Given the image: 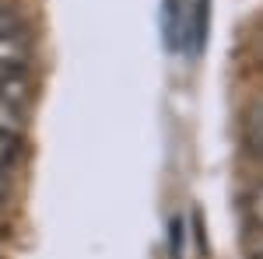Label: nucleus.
<instances>
[{
    "mask_svg": "<svg viewBox=\"0 0 263 259\" xmlns=\"http://www.w3.org/2000/svg\"><path fill=\"white\" fill-rule=\"evenodd\" d=\"M32 53H35V42H32L28 25H18L11 32H0V74H7V70H28Z\"/></svg>",
    "mask_w": 263,
    "mask_h": 259,
    "instance_id": "nucleus-1",
    "label": "nucleus"
},
{
    "mask_svg": "<svg viewBox=\"0 0 263 259\" xmlns=\"http://www.w3.org/2000/svg\"><path fill=\"white\" fill-rule=\"evenodd\" d=\"M32 98H35V81H32L28 70H7V74H0V102L28 112Z\"/></svg>",
    "mask_w": 263,
    "mask_h": 259,
    "instance_id": "nucleus-2",
    "label": "nucleus"
},
{
    "mask_svg": "<svg viewBox=\"0 0 263 259\" xmlns=\"http://www.w3.org/2000/svg\"><path fill=\"white\" fill-rule=\"evenodd\" d=\"M242 144L249 154L263 158V98H253L242 109Z\"/></svg>",
    "mask_w": 263,
    "mask_h": 259,
    "instance_id": "nucleus-3",
    "label": "nucleus"
},
{
    "mask_svg": "<svg viewBox=\"0 0 263 259\" xmlns=\"http://www.w3.org/2000/svg\"><path fill=\"white\" fill-rule=\"evenodd\" d=\"M242 214H246V224L253 231H263V182L249 186L242 196Z\"/></svg>",
    "mask_w": 263,
    "mask_h": 259,
    "instance_id": "nucleus-4",
    "label": "nucleus"
},
{
    "mask_svg": "<svg viewBox=\"0 0 263 259\" xmlns=\"http://www.w3.org/2000/svg\"><path fill=\"white\" fill-rule=\"evenodd\" d=\"M207 39V0L193 4V21L186 25V42H190V53H197Z\"/></svg>",
    "mask_w": 263,
    "mask_h": 259,
    "instance_id": "nucleus-5",
    "label": "nucleus"
},
{
    "mask_svg": "<svg viewBox=\"0 0 263 259\" xmlns=\"http://www.w3.org/2000/svg\"><path fill=\"white\" fill-rule=\"evenodd\" d=\"M186 25L179 11V0H168V11H165V35H168V46H182L186 42Z\"/></svg>",
    "mask_w": 263,
    "mask_h": 259,
    "instance_id": "nucleus-6",
    "label": "nucleus"
},
{
    "mask_svg": "<svg viewBox=\"0 0 263 259\" xmlns=\"http://www.w3.org/2000/svg\"><path fill=\"white\" fill-rule=\"evenodd\" d=\"M21 154H25V137L11 133V130H0V165L14 168V161H21Z\"/></svg>",
    "mask_w": 263,
    "mask_h": 259,
    "instance_id": "nucleus-7",
    "label": "nucleus"
},
{
    "mask_svg": "<svg viewBox=\"0 0 263 259\" xmlns=\"http://www.w3.org/2000/svg\"><path fill=\"white\" fill-rule=\"evenodd\" d=\"M18 25H25V18L18 14V7H11V4L0 0V32H11V28H18Z\"/></svg>",
    "mask_w": 263,
    "mask_h": 259,
    "instance_id": "nucleus-8",
    "label": "nucleus"
},
{
    "mask_svg": "<svg viewBox=\"0 0 263 259\" xmlns=\"http://www.w3.org/2000/svg\"><path fill=\"white\" fill-rule=\"evenodd\" d=\"M168 231H172V235H168V252H172V256H179V252H182V221L172 217Z\"/></svg>",
    "mask_w": 263,
    "mask_h": 259,
    "instance_id": "nucleus-9",
    "label": "nucleus"
},
{
    "mask_svg": "<svg viewBox=\"0 0 263 259\" xmlns=\"http://www.w3.org/2000/svg\"><path fill=\"white\" fill-rule=\"evenodd\" d=\"M7 193H11V168L0 165V196H7Z\"/></svg>",
    "mask_w": 263,
    "mask_h": 259,
    "instance_id": "nucleus-10",
    "label": "nucleus"
},
{
    "mask_svg": "<svg viewBox=\"0 0 263 259\" xmlns=\"http://www.w3.org/2000/svg\"><path fill=\"white\" fill-rule=\"evenodd\" d=\"M249 259H263V245H260V249H256V252H253Z\"/></svg>",
    "mask_w": 263,
    "mask_h": 259,
    "instance_id": "nucleus-11",
    "label": "nucleus"
},
{
    "mask_svg": "<svg viewBox=\"0 0 263 259\" xmlns=\"http://www.w3.org/2000/svg\"><path fill=\"white\" fill-rule=\"evenodd\" d=\"M0 203H4V196H0Z\"/></svg>",
    "mask_w": 263,
    "mask_h": 259,
    "instance_id": "nucleus-12",
    "label": "nucleus"
}]
</instances>
